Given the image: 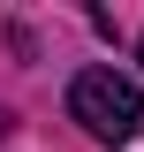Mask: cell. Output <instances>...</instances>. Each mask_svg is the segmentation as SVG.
Wrapping results in <instances>:
<instances>
[{"label": "cell", "instance_id": "obj_2", "mask_svg": "<svg viewBox=\"0 0 144 152\" xmlns=\"http://www.w3.org/2000/svg\"><path fill=\"white\" fill-rule=\"evenodd\" d=\"M0 137H8V114H0Z\"/></svg>", "mask_w": 144, "mask_h": 152}, {"label": "cell", "instance_id": "obj_3", "mask_svg": "<svg viewBox=\"0 0 144 152\" xmlns=\"http://www.w3.org/2000/svg\"><path fill=\"white\" fill-rule=\"evenodd\" d=\"M137 61H144V38H137Z\"/></svg>", "mask_w": 144, "mask_h": 152}, {"label": "cell", "instance_id": "obj_1", "mask_svg": "<svg viewBox=\"0 0 144 152\" xmlns=\"http://www.w3.org/2000/svg\"><path fill=\"white\" fill-rule=\"evenodd\" d=\"M68 114L99 145H129L144 129V91H137V76H121V69H84L68 84Z\"/></svg>", "mask_w": 144, "mask_h": 152}]
</instances>
